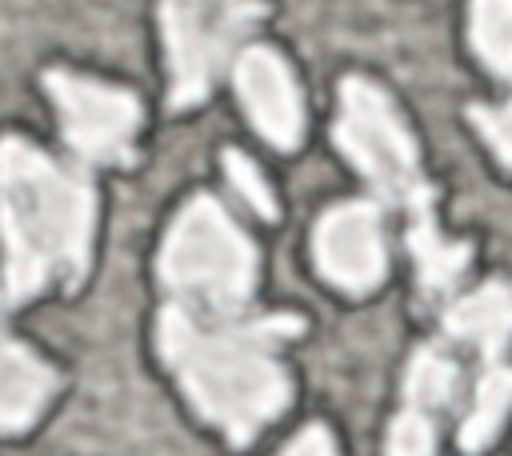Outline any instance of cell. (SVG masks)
<instances>
[{"label":"cell","instance_id":"cell-1","mask_svg":"<svg viewBox=\"0 0 512 456\" xmlns=\"http://www.w3.org/2000/svg\"><path fill=\"white\" fill-rule=\"evenodd\" d=\"M300 328V316L204 320L180 304H168L156 320V344L188 404L232 444H248L284 412L292 396V380L276 348Z\"/></svg>","mask_w":512,"mask_h":456},{"label":"cell","instance_id":"cell-2","mask_svg":"<svg viewBox=\"0 0 512 456\" xmlns=\"http://www.w3.org/2000/svg\"><path fill=\"white\" fill-rule=\"evenodd\" d=\"M92 236V180L24 136H0L4 300L24 304L52 284L76 288L88 276Z\"/></svg>","mask_w":512,"mask_h":456},{"label":"cell","instance_id":"cell-3","mask_svg":"<svg viewBox=\"0 0 512 456\" xmlns=\"http://www.w3.org/2000/svg\"><path fill=\"white\" fill-rule=\"evenodd\" d=\"M156 272L180 308H192L204 320H232L244 316L256 292L260 256L224 204L196 192L168 224Z\"/></svg>","mask_w":512,"mask_h":456},{"label":"cell","instance_id":"cell-4","mask_svg":"<svg viewBox=\"0 0 512 456\" xmlns=\"http://www.w3.org/2000/svg\"><path fill=\"white\" fill-rule=\"evenodd\" d=\"M260 8V0H160L172 108H192L212 92Z\"/></svg>","mask_w":512,"mask_h":456},{"label":"cell","instance_id":"cell-5","mask_svg":"<svg viewBox=\"0 0 512 456\" xmlns=\"http://www.w3.org/2000/svg\"><path fill=\"white\" fill-rule=\"evenodd\" d=\"M336 144L348 156V164L384 196L388 204H404L416 188H424L420 176V152L416 140L396 112L392 96L364 80L344 76L340 80V112H336Z\"/></svg>","mask_w":512,"mask_h":456},{"label":"cell","instance_id":"cell-6","mask_svg":"<svg viewBox=\"0 0 512 456\" xmlns=\"http://www.w3.org/2000/svg\"><path fill=\"white\" fill-rule=\"evenodd\" d=\"M44 88L60 112V132L68 148L88 164H132L140 132V100L128 88L92 80L68 68H48Z\"/></svg>","mask_w":512,"mask_h":456},{"label":"cell","instance_id":"cell-7","mask_svg":"<svg viewBox=\"0 0 512 456\" xmlns=\"http://www.w3.org/2000/svg\"><path fill=\"white\" fill-rule=\"evenodd\" d=\"M312 260L316 272L348 296H364L380 288L388 272L380 208L372 200L332 204L312 228Z\"/></svg>","mask_w":512,"mask_h":456},{"label":"cell","instance_id":"cell-8","mask_svg":"<svg viewBox=\"0 0 512 456\" xmlns=\"http://www.w3.org/2000/svg\"><path fill=\"white\" fill-rule=\"evenodd\" d=\"M232 84L248 124L280 152H292L304 136V100L296 72L268 44H248L232 56Z\"/></svg>","mask_w":512,"mask_h":456},{"label":"cell","instance_id":"cell-9","mask_svg":"<svg viewBox=\"0 0 512 456\" xmlns=\"http://www.w3.org/2000/svg\"><path fill=\"white\" fill-rule=\"evenodd\" d=\"M432 188H416L404 208H408V252L416 260V280H420V292L424 300H444L456 292L468 260H472V248L464 240H448L432 216Z\"/></svg>","mask_w":512,"mask_h":456},{"label":"cell","instance_id":"cell-10","mask_svg":"<svg viewBox=\"0 0 512 456\" xmlns=\"http://www.w3.org/2000/svg\"><path fill=\"white\" fill-rule=\"evenodd\" d=\"M60 376L28 344L4 332L0 324V436H16L40 420L56 396Z\"/></svg>","mask_w":512,"mask_h":456},{"label":"cell","instance_id":"cell-11","mask_svg":"<svg viewBox=\"0 0 512 456\" xmlns=\"http://www.w3.org/2000/svg\"><path fill=\"white\" fill-rule=\"evenodd\" d=\"M444 332L468 348L480 352L484 364L504 360V348L512 340V284L488 280L464 300H456L444 312Z\"/></svg>","mask_w":512,"mask_h":456},{"label":"cell","instance_id":"cell-12","mask_svg":"<svg viewBox=\"0 0 512 456\" xmlns=\"http://www.w3.org/2000/svg\"><path fill=\"white\" fill-rule=\"evenodd\" d=\"M512 412V368L504 360H492L484 364V376L476 384V396H472V408L460 424V448L464 452H480L492 444V436L500 432V424L508 420Z\"/></svg>","mask_w":512,"mask_h":456},{"label":"cell","instance_id":"cell-13","mask_svg":"<svg viewBox=\"0 0 512 456\" xmlns=\"http://www.w3.org/2000/svg\"><path fill=\"white\" fill-rule=\"evenodd\" d=\"M468 40L488 72L512 80V0H472Z\"/></svg>","mask_w":512,"mask_h":456},{"label":"cell","instance_id":"cell-14","mask_svg":"<svg viewBox=\"0 0 512 456\" xmlns=\"http://www.w3.org/2000/svg\"><path fill=\"white\" fill-rule=\"evenodd\" d=\"M460 392V368L452 356H444L440 348H420L408 364V376H404V400L412 408H424V412H436L444 404H452Z\"/></svg>","mask_w":512,"mask_h":456},{"label":"cell","instance_id":"cell-15","mask_svg":"<svg viewBox=\"0 0 512 456\" xmlns=\"http://www.w3.org/2000/svg\"><path fill=\"white\" fill-rule=\"evenodd\" d=\"M220 164H224V176H228L232 192H236L256 216L276 220V196H272L264 172L256 168V160H248L240 148H224V160H220Z\"/></svg>","mask_w":512,"mask_h":456},{"label":"cell","instance_id":"cell-16","mask_svg":"<svg viewBox=\"0 0 512 456\" xmlns=\"http://www.w3.org/2000/svg\"><path fill=\"white\" fill-rule=\"evenodd\" d=\"M388 452H432L436 448V424H432V412L424 408H412L404 404V412L392 420L388 428Z\"/></svg>","mask_w":512,"mask_h":456},{"label":"cell","instance_id":"cell-17","mask_svg":"<svg viewBox=\"0 0 512 456\" xmlns=\"http://www.w3.org/2000/svg\"><path fill=\"white\" fill-rule=\"evenodd\" d=\"M468 116H472L476 132L488 140V148L496 152V160H500L504 168H512V100L500 104V108H480V104H476Z\"/></svg>","mask_w":512,"mask_h":456},{"label":"cell","instance_id":"cell-18","mask_svg":"<svg viewBox=\"0 0 512 456\" xmlns=\"http://www.w3.org/2000/svg\"><path fill=\"white\" fill-rule=\"evenodd\" d=\"M332 448H336V444H332V436H328L324 424H308L296 440L284 444V452H332Z\"/></svg>","mask_w":512,"mask_h":456}]
</instances>
